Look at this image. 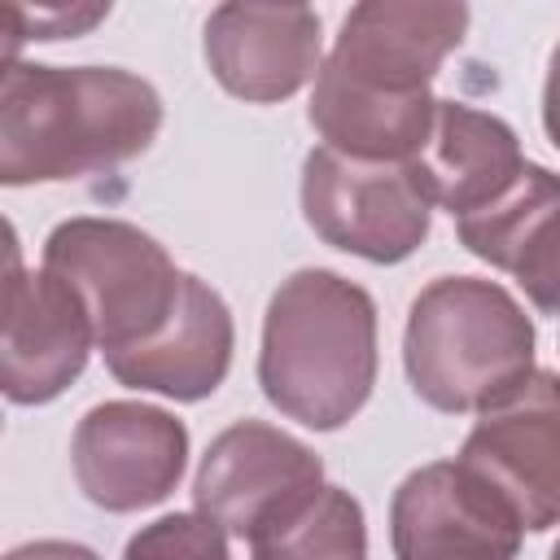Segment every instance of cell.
<instances>
[{"label": "cell", "mask_w": 560, "mask_h": 560, "mask_svg": "<svg viewBox=\"0 0 560 560\" xmlns=\"http://www.w3.org/2000/svg\"><path fill=\"white\" fill-rule=\"evenodd\" d=\"M162 131V96L118 66L9 61L0 83V184H61L140 158Z\"/></svg>", "instance_id": "7a4b0ae2"}, {"label": "cell", "mask_w": 560, "mask_h": 560, "mask_svg": "<svg viewBox=\"0 0 560 560\" xmlns=\"http://www.w3.org/2000/svg\"><path fill=\"white\" fill-rule=\"evenodd\" d=\"M232 346H236V328H232L228 302L201 276L184 271V289H179L171 319L149 341L122 354H109L105 368L127 389H149L175 402H197L223 385L232 368Z\"/></svg>", "instance_id": "4fadbf2b"}, {"label": "cell", "mask_w": 560, "mask_h": 560, "mask_svg": "<svg viewBox=\"0 0 560 560\" xmlns=\"http://www.w3.org/2000/svg\"><path fill=\"white\" fill-rule=\"evenodd\" d=\"M551 560H560V542H556V547H551Z\"/></svg>", "instance_id": "44dd1931"}, {"label": "cell", "mask_w": 560, "mask_h": 560, "mask_svg": "<svg viewBox=\"0 0 560 560\" xmlns=\"http://www.w3.org/2000/svg\"><path fill=\"white\" fill-rule=\"evenodd\" d=\"M206 66L223 92L276 105L319 74V13L306 4H219L206 18Z\"/></svg>", "instance_id": "7c38bea8"}, {"label": "cell", "mask_w": 560, "mask_h": 560, "mask_svg": "<svg viewBox=\"0 0 560 560\" xmlns=\"http://www.w3.org/2000/svg\"><path fill=\"white\" fill-rule=\"evenodd\" d=\"M96 346L88 306L48 267L26 271L18 236L9 228V271H4V341L0 381L4 398L18 407H39L66 394Z\"/></svg>", "instance_id": "9c48e42d"}, {"label": "cell", "mask_w": 560, "mask_h": 560, "mask_svg": "<svg viewBox=\"0 0 560 560\" xmlns=\"http://www.w3.org/2000/svg\"><path fill=\"white\" fill-rule=\"evenodd\" d=\"M258 385L267 402L306 424L341 429L376 385V302L363 284L302 267L267 302Z\"/></svg>", "instance_id": "3957f363"}, {"label": "cell", "mask_w": 560, "mask_h": 560, "mask_svg": "<svg viewBox=\"0 0 560 560\" xmlns=\"http://www.w3.org/2000/svg\"><path fill=\"white\" fill-rule=\"evenodd\" d=\"M122 560H232L228 534L201 512H171L136 529Z\"/></svg>", "instance_id": "e0dca14e"}, {"label": "cell", "mask_w": 560, "mask_h": 560, "mask_svg": "<svg viewBox=\"0 0 560 560\" xmlns=\"http://www.w3.org/2000/svg\"><path fill=\"white\" fill-rule=\"evenodd\" d=\"M398 560H512L525 542L516 508L464 459H433L407 472L389 499Z\"/></svg>", "instance_id": "52a82bcc"}, {"label": "cell", "mask_w": 560, "mask_h": 560, "mask_svg": "<svg viewBox=\"0 0 560 560\" xmlns=\"http://www.w3.org/2000/svg\"><path fill=\"white\" fill-rule=\"evenodd\" d=\"M407 166L433 210L468 219L494 206L529 162L521 153L516 131L503 118L472 109L464 101H438L429 140Z\"/></svg>", "instance_id": "9a60e30c"}, {"label": "cell", "mask_w": 560, "mask_h": 560, "mask_svg": "<svg viewBox=\"0 0 560 560\" xmlns=\"http://www.w3.org/2000/svg\"><path fill=\"white\" fill-rule=\"evenodd\" d=\"M302 214L324 245L368 262L411 258L433 223L407 162H359L324 144L302 162Z\"/></svg>", "instance_id": "8992f818"}, {"label": "cell", "mask_w": 560, "mask_h": 560, "mask_svg": "<svg viewBox=\"0 0 560 560\" xmlns=\"http://www.w3.org/2000/svg\"><path fill=\"white\" fill-rule=\"evenodd\" d=\"M542 131H547V140L560 149V39H556V48H551L547 79H542Z\"/></svg>", "instance_id": "ffe728a7"}, {"label": "cell", "mask_w": 560, "mask_h": 560, "mask_svg": "<svg viewBox=\"0 0 560 560\" xmlns=\"http://www.w3.org/2000/svg\"><path fill=\"white\" fill-rule=\"evenodd\" d=\"M109 18V4H57V9H18L4 4L9 22V61H18V39H74Z\"/></svg>", "instance_id": "ac0fdd59"}, {"label": "cell", "mask_w": 560, "mask_h": 560, "mask_svg": "<svg viewBox=\"0 0 560 560\" xmlns=\"http://www.w3.org/2000/svg\"><path fill=\"white\" fill-rule=\"evenodd\" d=\"M88 306L101 354L149 341L175 311L184 271L127 219H66L44 241V262Z\"/></svg>", "instance_id": "5b68a950"}, {"label": "cell", "mask_w": 560, "mask_h": 560, "mask_svg": "<svg viewBox=\"0 0 560 560\" xmlns=\"http://www.w3.org/2000/svg\"><path fill=\"white\" fill-rule=\"evenodd\" d=\"M254 560H363V508L341 486H319L249 538Z\"/></svg>", "instance_id": "2e32d148"}, {"label": "cell", "mask_w": 560, "mask_h": 560, "mask_svg": "<svg viewBox=\"0 0 560 560\" xmlns=\"http://www.w3.org/2000/svg\"><path fill=\"white\" fill-rule=\"evenodd\" d=\"M459 245L508 271L521 293L560 319V175L529 162L521 179L486 210L455 219Z\"/></svg>", "instance_id": "5bb4252c"}, {"label": "cell", "mask_w": 560, "mask_h": 560, "mask_svg": "<svg viewBox=\"0 0 560 560\" xmlns=\"http://www.w3.org/2000/svg\"><path fill=\"white\" fill-rule=\"evenodd\" d=\"M402 368L433 411L481 416L538 372L534 319L499 280L438 276L407 311Z\"/></svg>", "instance_id": "277c9868"}, {"label": "cell", "mask_w": 560, "mask_h": 560, "mask_svg": "<svg viewBox=\"0 0 560 560\" xmlns=\"http://www.w3.org/2000/svg\"><path fill=\"white\" fill-rule=\"evenodd\" d=\"M319 486L324 459L306 442L267 420H236L206 446L192 503L223 534L254 538Z\"/></svg>", "instance_id": "ba28073f"}, {"label": "cell", "mask_w": 560, "mask_h": 560, "mask_svg": "<svg viewBox=\"0 0 560 560\" xmlns=\"http://www.w3.org/2000/svg\"><path fill=\"white\" fill-rule=\"evenodd\" d=\"M464 31V4H354L315 74L306 109L324 149L359 162H411L438 114L433 79L459 48Z\"/></svg>", "instance_id": "6da1fadb"}, {"label": "cell", "mask_w": 560, "mask_h": 560, "mask_svg": "<svg viewBox=\"0 0 560 560\" xmlns=\"http://www.w3.org/2000/svg\"><path fill=\"white\" fill-rule=\"evenodd\" d=\"M4 560H96V551L83 547V542L44 538V542H22V547H13Z\"/></svg>", "instance_id": "d6986e66"}, {"label": "cell", "mask_w": 560, "mask_h": 560, "mask_svg": "<svg viewBox=\"0 0 560 560\" xmlns=\"http://www.w3.org/2000/svg\"><path fill=\"white\" fill-rule=\"evenodd\" d=\"M79 490L105 512H140L162 503L188 464V429L162 407L114 398L96 402L70 438Z\"/></svg>", "instance_id": "30bf717a"}, {"label": "cell", "mask_w": 560, "mask_h": 560, "mask_svg": "<svg viewBox=\"0 0 560 560\" xmlns=\"http://www.w3.org/2000/svg\"><path fill=\"white\" fill-rule=\"evenodd\" d=\"M459 459L516 508L529 534L560 525V376L534 372L516 394L481 411Z\"/></svg>", "instance_id": "8fae6325"}]
</instances>
